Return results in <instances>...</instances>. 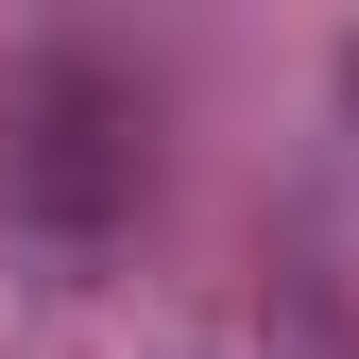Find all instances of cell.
<instances>
[{
  "mask_svg": "<svg viewBox=\"0 0 359 359\" xmlns=\"http://www.w3.org/2000/svg\"><path fill=\"white\" fill-rule=\"evenodd\" d=\"M137 189H154L137 69H103L86 34H34V52L0 69V205H18L34 240H120Z\"/></svg>",
  "mask_w": 359,
  "mask_h": 359,
  "instance_id": "1",
  "label": "cell"
},
{
  "mask_svg": "<svg viewBox=\"0 0 359 359\" xmlns=\"http://www.w3.org/2000/svg\"><path fill=\"white\" fill-rule=\"evenodd\" d=\"M342 103H359V34H342Z\"/></svg>",
  "mask_w": 359,
  "mask_h": 359,
  "instance_id": "2",
  "label": "cell"
}]
</instances>
